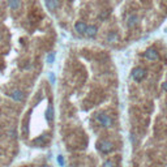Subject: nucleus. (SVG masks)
I'll list each match as a JSON object with an SVG mask.
<instances>
[{
  "label": "nucleus",
  "mask_w": 167,
  "mask_h": 167,
  "mask_svg": "<svg viewBox=\"0 0 167 167\" xmlns=\"http://www.w3.org/2000/svg\"><path fill=\"white\" fill-rule=\"evenodd\" d=\"M162 90H164V92H167V81L162 83Z\"/></svg>",
  "instance_id": "18"
},
{
  "label": "nucleus",
  "mask_w": 167,
  "mask_h": 167,
  "mask_svg": "<svg viewBox=\"0 0 167 167\" xmlns=\"http://www.w3.org/2000/svg\"><path fill=\"white\" fill-rule=\"evenodd\" d=\"M118 41V33L116 31H110L107 34V42H116Z\"/></svg>",
  "instance_id": "13"
},
{
  "label": "nucleus",
  "mask_w": 167,
  "mask_h": 167,
  "mask_svg": "<svg viewBox=\"0 0 167 167\" xmlns=\"http://www.w3.org/2000/svg\"><path fill=\"white\" fill-rule=\"evenodd\" d=\"M46 141H47L46 136H39L38 138H35V140L33 141V144L37 145V146H44V145H46Z\"/></svg>",
  "instance_id": "11"
},
{
  "label": "nucleus",
  "mask_w": 167,
  "mask_h": 167,
  "mask_svg": "<svg viewBox=\"0 0 167 167\" xmlns=\"http://www.w3.org/2000/svg\"><path fill=\"white\" fill-rule=\"evenodd\" d=\"M145 76H146V70H145L142 67H136V68H133V70H132V77H133L134 81L141 82V81L145 78Z\"/></svg>",
  "instance_id": "2"
},
{
  "label": "nucleus",
  "mask_w": 167,
  "mask_h": 167,
  "mask_svg": "<svg viewBox=\"0 0 167 167\" xmlns=\"http://www.w3.org/2000/svg\"><path fill=\"white\" fill-rule=\"evenodd\" d=\"M2 154H3V153H2V150H0V157H2Z\"/></svg>",
  "instance_id": "21"
},
{
  "label": "nucleus",
  "mask_w": 167,
  "mask_h": 167,
  "mask_svg": "<svg viewBox=\"0 0 167 167\" xmlns=\"http://www.w3.org/2000/svg\"><path fill=\"white\" fill-rule=\"evenodd\" d=\"M95 119H97V121L99 123V125L103 127V128H110V127H112V124H114L112 118H111L110 115H107L106 112H98V114L95 115Z\"/></svg>",
  "instance_id": "1"
},
{
  "label": "nucleus",
  "mask_w": 167,
  "mask_h": 167,
  "mask_svg": "<svg viewBox=\"0 0 167 167\" xmlns=\"http://www.w3.org/2000/svg\"><path fill=\"white\" fill-rule=\"evenodd\" d=\"M97 33H98V28H97L95 25H89V26H88V29H86L85 35H86V37H89V38H93V37H95V35H97Z\"/></svg>",
  "instance_id": "8"
},
{
  "label": "nucleus",
  "mask_w": 167,
  "mask_h": 167,
  "mask_svg": "<svg viewBox=\"0 0 167 167\" xmlns=\"http://www.w3.org/2000/svg\"><path fill=\"white\" fill-rule=\"evenodd\" d=\"M144 56H145L147 60L154 61V60H157V59L159 57V54H158V51H157L155 48H147V50L145 51Z\"/></svg>",
  "instance_id": "4"
},
{
  "label": "nucleus",
  "mask_w": 167,
  "mask_h": 167,
  "mask_svg": "<svg viewBox=\"0 0 167 167\" xmlns=\"http://www.w3.org/2000/svg\"><path fill=\"white\" fill-rule=\"evenodd\" d=\"M2 38H3V35H2V34H0V41H2Z\"/></svg>",
  "instance_id": "20"
},
{
  "label": "nucleus",
  "mask_w": 167,
  "mask_h": 167,
  "mask_svg": "<svg viewBox=\"0 0 167 167\" xmlns=\"http://www.w3.org/2000/svg\"><path fill=\"white\" fill-rule=\"evenodd\" d=\"M42 167H48V166H42Z\"/></svg>",
  "instance_id": "22"
},
{
  "label": "nucleus",
  "mask_w": 167,
  "mask_h": 167,
  "mask_svg": "<svg viewBox=\"0 0 167 167\" xmlns=\"http://www.w3.org/2000/svg\"><path fill=\"white\" fill-rule=\"evenodd\" d=\"M86 29H88V25L83 22V21H77L74 24V30L78 33V34H85L86 33Z\"/></svg>",
  "instance_id": "7"
},
{
  "label": "nucleus",
  "mask_w": 167,
  "mask_h": 167,
  "mask_svg": "<svg viewBox=\"0 0 167 167\" xmlns=\"http://www.w3.org/2000/svg\"><path fill=\"white\" fill-rule=\"evenodd\" d=\"M59 5H60L59 0H46V7L48 11H55V9H57Z\"/></svg>",
  "instance_id": "9"
},
{
  "label": "nucleus",
  "mask_w": 167,
  "mask_h": 167,
  "mask_svg": "<svg viewBox=\"0 0 167 167\" xmlns=\"http://www.w3.org/2000/svg\"><path fill=\"white\" fill-rule=\"evenodd\" d=\"M138 22H140V18H138L137 15H129V16L127 17V26H128L129 29L137 26Z\"/></svg>",
  "instance_id": "5"
},
{
  "label": "nucleus",
  "mask_w": 167,
  "mask_h": 167,
  "mask_svg": "<svg viewBox=\"0 0 167 167\" xmlns=\"http://www.w3.org/2000/svg\"><path fill=\"white\" fill-rule=\"evenodd\" d=\"M98 149H99V151H102V153L107 154V153H111L115 147H114V144H112V142L102 140V141H99V142H98Z\"/></svg>",
  "instance_id": "3"
},
{
  "label": "nucleus",
  "mask_w": 167,
  "mask_h": 167,
  "mask_svg": "<svg viewBox=\"0 0 167 167\" xmlns=\"http://www.w3.org/2000/svg\"><path fill=\"white\" fill-rule=\"evenodd\" d=\"M108 15H110L108 11H103V12L99 15V20H106V18L108 17Z\"/></svg>",
  "instance_id": "14"
},
{
  "label": "nucleus",
  "mask_w": 167,
  "mask_h": 167,
  "mask_svg": "<svg viewBox=\"0 0 167 167\" xmlns=\"http://www.w3.org/2000/svg\"><path fill=\"white\" fill-rule=\"evenodd\" d=\"M46 119H47V121H52L54 120V107H52V105H50L47 111H46Z\"/></svg>",
  "instance_id": "12"
},
{
  "label": "nucleus",
  "mask_w": 167,
  "mask_h": 167,
  "mask_svg": "<svg viewBox=\"0 0 167 167\" xmlns=\"http://www.w3.org/2000/svg\"><path fill=\"white\" fill-rule=\"evenodd\" d=\"M57 162H59V164H60L61 167L64 166V160H63V157H61V155H59V157H57Z\"/></svg>",
  "instance_id": "16"
},
{
  "label": "nucleus",
  "mask_w": 167,
  "mask_h": 167,
  "mask_svg": "<svg viewBox=\"0 0 167 167\" xmlns=\"http://www.w3.org/2000/svg\"><path fill=\"white\" fill-rule=\"evenodd\" d=\"M8 5L12 11H18L21 8V0H8Z\"/></svg>",
  "instance_id": "10"
},
{
  "label": "nucleus",
  "mask_w": 167,
  "mask_h": 167,
  "mask_svg": "<svg viewBox=\"0 0 167 167\" xmlns=\"http://www.w3.org/2000/svg\"><path fill=\"white\" fill-rule=\"evenodd\" d=\"M11 98H12L15 102H22V101L25 99V93H24L22 90L16 89V90H13V92L11 93Z\"/></svg>",
  "instance_id": "6"
},
{
  "label": "nucleus",
  "mask_w": 167,
  "mask_h": 167,
  "mask_svg": "<svg viewBox=\"0 0 167 167\" xmlns=\"http://www.w3.org/2000/svg\"><path fill=\"white\" fill-rule=\"evenodd\" d=\"M50 78H51V81H52V82H54V80H55V77H54V74H52V73H51V74H50Z\"/></svg>",
  "instance_id": "19"
},
{
  "label": "nucleus",
  "mask_w": 167,
  "mask_h": 167,
  "mask_svg": "<svg viewBox=\"0 0 167 167\" xmlns=\"http://www.w3.org/2000/svg\"><path fill=\"white\" fill-rule=\"evenodd\" d=\"M103 167H112V162L111 160H106L105 164H103Z\"/></svg>",
  "instance_id": "17"
},
{
  "label": "nucleus",
  "mask_w": 167,
  "mask_h": 167,
  "mask_svg": "<svg viewBox=\"0 0 167 167\" xmlns=\"http://www.w3.org/2000/svg\"><path fill=\"white\" fill-rule=\"evenodd\" d=\"M54 60H55V54L54 52H51V54H48L47 55V63H54Z\"/></svg>",
  "instance_id": "15"
}]
</instances>
